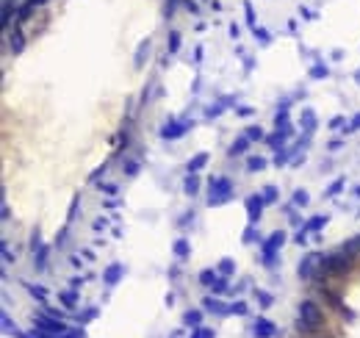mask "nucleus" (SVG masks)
Instances as JSON below:
<instances>
[{
	"instance_id": "obj_39",
	"label": "nucleus",
	"mask_w": 360,
	"mask_h": 338,
	"mask_svg": "<svg viewBox=\"0 0 360 338\" xmlns=\"http://www.w3.org/2000/svg\"><path fill=\"white\" fill-rule=\"evenodd\" d=\"M78 205H81V194H72V203H69V211H67V224L75 222V216H78Z\"/></svg>"
},
{
	"instance_id": "obj_40",
	"label": "nucleus",
	"mask_w": 360,
	"mask_h": 338,
	"mask_svg": "<svg viewBox=\"0 0 360 338\" xmlns=\"http://www.w3.org/2000/svg\"><path fill=\"white\" fill-rule=\"evenodd\" d=\"M247 139H250V141H266V133H263V130L261 128H258V125H250V128H247Z\"/></svg>"
},
{
	"instance_id": "obj_56",
	"label": "nucleus",
	"mask_w": 360,
	"mask_h": 338,
	"mask_svg": "<svg viewBox=\"0 0 360 338\" xmlns=\"http://www.w3.org/2000/svg\"><path fill=\"white\" fill-rule=\"evenodd\" d=\"M330 128H333V130H338V128H344V117H335V120H333V122H330Z\"/></svg>"
},
{
	"instance_id": "obj_61",
	"label": "nucleus",
	"mask_w": 360,
	"mask_h": 338,
	"mask_svg": "<svg viewBox=\"0 0 360 338\" xmlns=\"http://www.w3.org/2000/svg\"><path fill=\"white\" fill-rule=\"evenodd\" d=\"M352 197H360V186H355V189H352Z\"/></svg>"
},
{
	"instance_id": "obj_4",
	"label": "nucleus",
	"mask_w": 360,
	"mask_h": 338,
	"mask_svg": "<svg viewBox=\"0 0 360 338\" xmlns=\"http://www.w3.org/2000/svg\"><path fill=\"white\" fill-rule=\"evenodd\" d=\"M288 241V236H286V230H274V233L269 236V239H263L261 241V264L266 266V269H274L277 264H280V247Z\"/></svg>"
},
{
	"instance_id": "obj_32",
	"label": "nucleus",
	"mask_w": 360,
	"mask_h": 338,
	"mask_svg": "<svg viewBox=\"0 0 360 338\" xmlns=\"http://www.w3.org/2000/svg\"><path fill=\"white\" fill-rule=\"evenodd\" d=\"M230 103H233V100L230 97H222V103H216V105H208V108H205V117H219L222 111L225 108H230Z\"/></svg>"
},
{
	"instance_id": "obj_45",
	"label": "nucleus",
	"mask_w": 360,
	"mask_h": 338,
	"mask_svg": "<svg viewBox=\"0 0 360 338\" xmlns=\"http://www.w3.org/2000/svg\"><path fill=\"white\" fill-rule=\"evenodd\" d=\"M105 172H108V164H103V167H97V169H94L92 175H89V183H97L100 177H105Z\"/></svg>"
},
{
	"instance_id": "obj_59",
	"label": "nucleus",
	"mask_w": 360,
	"mask_h": 338,
	"mask_svg": "<svg viewBox=\"0 0 360 338\" xmlns=\"http://www.w3.org/2000/svg\"><path fill=\"white\" fill-rule=\"evenodd\" d=\"M81 255H84V260H86V264H92V260H94V252H92V250H84Z\"/></svg>"
},
{
	"instance_id": "obj_15",
	"label": "nucleus",
	"mask_w": 360,
	"mask_h": 338,
	"mask_svg": "<svg viewBox=\"0 0 360 338\" xmlns=\"http://www.w3.org/2000/svg\"><path fill=\"white\" fill-rule=\"evenodd\" d=\"M50 250H53V244H42L36 252H33V269H36V272H45V269H47V260H50Z\"/></svg>"
},
{
	"instance_id": "obj_53",
	"label": "nucleus",
	"mask_w": 360,
	"mask_h": 338,
	"mask_svg": "<svg viewBox=\"0 0 360 338\" xmlns=\"http://www.w3.org/2000/svg\"><path fill=\"white\" fill-rule=\"evenodd\" d=\"M69 264H72L75 269H84V264H86V260H84V255H81V258H78V255H72V258H69Z\"/></svg>"
},
{
	"instance_id": "obj_50",
	"label": "nucleus",
	"mask_w": 360,
	"mask_h": 338,
	"mask_svg": "<svg viewBox=\"0 0 360 338\" xmlns=\"http://www.w3.org/2000/svg\"><path fill=\"white\" fill-rule=\"evenodd\" d=\"M119 203H122L119 197H105V200H103V208H108V211H111V208H116Z\"/></svg>"
},
{
	"instance_id": "obj_58",
	"label": "nucleus",
	"mask_w": 360,
	"mask_h": 338,
	"mask_svg": "<svg viewBox=\"0 0 360 338\" xmlns=\"http://www.w3.org/2000/svg\"><path fill=\"white\" fill-rule=\"evenodd\" d=\"M341 144H344V141H341V139H333V141H330V144H327V147H330V153H335V150H338V147H341Z\"/></svg>"
},
{
	"instance_id": "obj_57",
	"label": "nucleus",
	"mask_w": 360,
	"mask_h": 338,
	"mask_svg": "<svg viewBox=\"0 0 360 338\" xmlns=\"http://www.w3.org/2000/svg\"><path fill=\"white\" fill-rule=\"evenodd\" d=\"M169 275H172V280H180V266H178V264H175V266H172V269H169Z\"/></svg>"
},
{
	"instance_id": "obj_38",
	"label": "nucleus",
	"mask_w": 360,
	"mask_h": 338,
	"mask_svg": "<svg viewBox=\"0 0 360 338\" xmlns=\"http://www.w3.org/2000/svg\"><path fill=\"white\" fill-rule=\"evenodd\" d=\"M216 277H219V272H216V269H203V272H199V283L208 286V288L216 283Z\"/></svg>"
},
{
	"instance_id": "obj_18",
	"label": "nucleus",
	"mask_w": 360,
	"mask_h": 338,
	"mask_svg": "<svg viewBox=\"0 0 360 338\" xmlns=\"http://www.w3.org/2000/svg\"><path fill=\"white\" fill-rule=\"evenodd\" d=\"M250 144H252V141L247 139V136H238V139H235L233 144L227 147V156H230V158H238V156H244V153L250 150Z\"/></svg>"
},
{
	"instance_id": "obj_46",
	"label": "nucleus",
	"mask_w": 360,
	"mask_h": 338,
	"mask_svg": "<svg viewBox=\"0 0 360 338\" xmlns=\"http://www.w3.org/2000/svg\"><path fill=\"white\" fill-rule=\"evenodd\" d=\"M42 244H45V241H42V233H39V230H33V233H31V252H36Z\"/></svg>"
},
{
	"instance_id": "obj_24",
	"label": "nucleus",
	"mask_w": 360,
	"mask_h": 338,
	"mask_svg": "<svg viewBox=\"0 0 360 338\" xmlns=\"http://www.w3.org/2000/svg\"><path fill=\"white\" fill-rule=\"evenodd\" d=\"M139 169H141V161H139V158H122V175L136 177V175H139Z\"/></svg>"
},
{
	"instance_id": "obj_14",
	"label": "nucleus",
	"mask_w": 360,
	"mask_h": 338,
	"mask_svg": "<svg viewBox=\"0 0 360 338\" xmlns=\"http://www.w3.org/2000/svg\"><path fill=\"white\" fill-rule=\"evenodd\" d=\"M203 319H205V311H203V308H191V311L183 313V324H186L188 330L203 327Z\"/></svg>"
},
{
	"instance_id": "obj_35",
	"label": "nucleus",
	"mask_w": 360,
	"mask_h": 338,
	"mask_svg": "<svg viewBox=\"0 0 360 338\" xmlns=\"http://www.w3.org/2000/svg\"><path fill=\"white\" fill-rule=\"evenodd\" d=\"M241 241H244V244H255V241H258V244H261V233H258V230H255V224H252L250 222V228H247L244 230V236H241Z\"/></svg>"
},
{
	"instance_id": "obj_25",
	"label": "nucleus",
	"mask_w": 360,
	"mask_h": 338,
	"mask_svg": "<svg viewBox=\"0 0 360 338\" xmlns=\"http://www.w3.org/2000/svg\"><path fill=\"white\" fill-rule=\"evenodd\" d=\"M183 192H186L188 197H194V194L199 192V177L194 175V172H188V175H186V180H183Z\"/></svg>"
},
{
	"instance_id": "obj_28",
	"label": "nucleus",
	"mask_w": 360,
	"mask_h": 338,
	"mask_svg": "<svg viewBox=\"0 0 360 338\" xmlns=\"http://www.w3.org/2000/svg\"><path fill=\"white\" fill-rule=\"evenodd\" d=\"M308 203H310V194L305 192V189H297V192L291 194V205H294V208H305Z\"/></svg>"
},
{
	"instance_id": "obj_41",
	"label": "nucleus",
	"mask_w": 360,
	"mask_h": 338,
	"mask_svg": "<svg viewBox=\"0 0 360 338\" xmlns=\"http://www.w3.org/2000/svg\"><path fill=\"white\" fill-rule=\"evenodd\" d=\"M42 311L47 313V316H53V319H67V308H53V305H42Z\"/></svg>"
},
{
	"instance_id": "obj_21",
	"label": "nucleus",
	"mask_w": 360,
	"mask_h": 338,
	"mask_svg": "<svg viewBox=\"0 0 360 338\" xmlns=\"http://www.w3.org/2000/svg\"><path fill=\"white\" fill-rule=\"evenodd\" d=\"M172 252H175V258H178V260H186L188 255H191V244H188L186 239H175Z\"/></svg>"
},
{
	"instance_id": "obj_17",
	"label": "nucleus",
	"mask_w": 360,
	"mask_h": 338,
	"mask_svg": "<svg viewBox=\"0 0 360 338\" xmlns=\"http://www.w3.org/2000/svg\"><path fill=\"white\" fill-rule=\"evenodd\" d=\"M97 316H100V308H97V305H92V308H84V311H78L72 319L81 324V327H86V324H89V322H94Z\"/></svg>"
},
{
	"instance_id": "obj_51",
	"label": "nucleus",
	"mask_w": 360,
	"mask_h": 338,
	"mask_svg": "<svg viewBox=\"0 0 360 338\" xmlns=\"http://www.w3.org/2000/svg\"><path fill=\"white\" fill-rule=\"evenodd\" d=\"M288 222H291L294 228H302V224H305V222H302V216H299V213H294V211L288 213Z\"/></svg>"
},
{
	"instance_id": "obj_34",
	"label": "nucleus",
	"mask_w": 360,
	"mask_h": 338,
	"mask_svg": "<svg viewBox=\"0 0 360 338\" xmlns=\"http://www.w3.org/2000/svg\"><path fill=\"white\" fill-rule=\"evenodd\" d=\"M250 313V305L244 299H233L230 302V316H247Z\"/></svg>"
},
{
	"instance_id": "obj_60",
	"label": "nucleus",
	"mask_w": 360,
	"mask_h": 338,
	"mask_svg": "<svg viewBox=\"0 0 360 338\" xmlns=\"http://www.w3.org/2000/svg\"><path fill=\"white\" fill-rule=\"evenodd\" d=\"M310 338H333V335H327V333H316V335H310Z\"/></svg>"
},
{
	"instance_id": "obj_23",
	"label": "nucleus",
	"mask_w": 360,
	"mask_h": 338,
	"mask_svg": "<svg viewBox=\"0 0 360 338\" xmlns=\"http://www.w3.org/2000/svg\"><path fill=\"white\" fill-rule=\"evenodd\" d=\"M97 192L100 194H105V197H119V183H111V180H100L97 183Z\"/></svg>"
},
{
	"instance_id": "obj_27",
	"label": "nucleus",
	"mask_w": 360,
	"mask_h": 338,
	"mask_svg": "<svg viewBox=\"0 0 360 338\" xmlns=\"http://www.w3.org/2000/svg\"><path fill=\"white\" fill-rule=\"evenodd\" d=\"M286 139H288L286 133L274 130V133H269V136H266V144L271 147V150H283V147H286Z\"/></svg>"
},
{
	"instance_id": "obj_9",
	"label": "nucleus",
	"mask_w": 360,
	"mask_h": 338,
	"mask_svg": "<svg viewBox=\"0 0 360 338\" xmlns=\"http://www.w3.org/2000/svg\"><path fill=\"white\" fill-rule=\"evenodd\" d=\"M203 311L225 319V316H230V302H222L216 294H208V296H203Z\"/></svg>"
},
{
	"instance_id": "obj_16",
	"label": "nucleus",
	"mask_w": 360,
	"mask_h": 338,
	"mask_svg": "<svg viewBox=\"0 0 360 338\" xmlns=\"http://www.w3.org/2000/svg\"><path fill=\"white\" fill-rule=\"evenodd\" d=\"M22 288H25V291L31 294L39 305H47V299H50V291H47L45 286H36V283H22Z\"/></svg>"
},
{
	"instance_id": "obj_55",
	"label": "nucleus",
	"mask_w": 360,
	"mask_h": 338,
	"mask_svg": "<svg viewBox=\"0 0 360 338\" xmlns=\"http://www.w3.org/2000/svg\"><path fill=\"white\" fill-rule=\"evenodd\" d=\"M188 222H194V213H183L178 219V228H183V224H188Z\"/></svg>"
},
{
	"instance_id": "obj_13",
	"label": "nucleus",
	"mask_w": 360,
	"mask_h": 338,
	"mask_svg": "<svg viewBox=\"0 0 360 338\" xmlns=\"http://www.w3.org/2000/svg\"><path fill=\"white\" fill-rule=\"evenodd\" d=\"M58 302H61L67 311H78V302H81L78 288H64V291H58Z\"/></svg>"
},
{
	"instance_id": "obj_19",
	"label": "nucleus",
	"mask_w": 360,
	"mask_h": 338,
	"mask_svg": "<svg viewBox=\"0 0 360 338\" xmlns=\"http://www.w3.org/2000/svg\"><path fill=\"white\" fill-rule=\"evenodd\" d=\"M327 222H330V216H327V213H318V216H310L308 222L302 224V230H305V233H318V230H322Z\"/></svg>"
},
{
	"instance_id": "obj_11",
	"label": "nucleus",
	"mask_w": 360,
	"mask_h": 338,
	"mask_svg": "<svg viewBox=\"0 0 360 338\" xmlns=\"http://www.w3.org/2000/svg\"><path fill=\"white\" fill-rule=\"evenodd\" d=\"M277 333H280L277 324L269 322L266 316H258L255 324H252V335H255V338H277Z\"/></svg>"
},
{
	"instance_id": "obj_20",
	"label": "nucleus",
	"mask_w": 360,
	"mask_h": 338,
	"mask_svg": "<svg viewBox=\"0 0 360 338\" xmlns=\"http://www.w3.org/2000/svg\"><path fill=\"white\" fill-rule=\"evenodd\" d=\"M208 161H211V156H208V153H197L194 158H188L186 172H194V175H197L199 169H205V164H208Z\"/></svg>"
},
{
	"instance_id": "obj_52",
	"label": "nucleus",
	"mask_w": 360,
	"mask_h": 338,
	"mask_svg": "<svg viewBox=\"0 0 360 338\" xmlns=\"http://www.w3.org/2000/svg\"><path fill=\"white\" fill-rule=\"evenodd\" d=\"M247 286H250V283H247V280H241V283H235V286H230V294H241V291H244V288Z\"/></svg>"
},
{
	"instance_id": "obj_1",
	"label": "nucleus",
	"mask_w": 360,
	"mask_h": 338,
	"mask_svg": "<svg viewBox=\"0 0 360 338\" xmlns=\"http://www.w3.org/2000/svg\"><path fill=\"white\" fill-rule=\"evenodd\" d=\"M352 264H355V255L346 252L344 247L333 252H324L318 258V272H316V283H330V280H341V277L349 275Z\"/></svg>"
},
{
	"instance_id": "obj_26",
	"label": "nucleus",
	"mask_w": 360,
	"mask_h": 338,
	"mask_svg": "<svg viewBox=\"0 0 360 338\" xmlns=\"http://www.w3.org/2000/svg\"><path fill=\"white\" fill-rule=\"evenodd\" d=\"M216 272H219L222 277H233L235 275V260L233 258H222L219 264H216Z\"/></svg>"
},
{
	"instance_id": "obj_10",
	"label": "nucleus",
	"mask_w": 360,
	"mask_h": 338,
	"mask_svg": "<svg viewBox=\"0 0 360 338\" xmlns=\"http://www.w3.org/2000/svg\"><path fill=\"white\" fill-rule=\"evenodd\" d=\"M194 128V122H178V120H169L167 125L161 128V139H180V136H186L188 130Z\"/></svg>"
},
{
	"instance_id": "obj_2",
	"label": "nucleus",
	"mask_w": 360,
	"mask_h": 338,
	"mask_svg": "<svg viewBox=\"0 0 360 338\" xmlns=\"http://www.w3.org/2000/svg\"><path fill=\"white\" fill-rule=\"evenodd\" d=\"M327 327V313L318 308L316 299H302L299 302V319H297V330L302 333L305 338L316 335V333H324Z\"/></svg>"
},
{
	"instance_id": "obj_36",
	"label": "nucleus",
	"mask_w": 360,
	"mask_h": 338,
	"mask_svg": "<svg viewBox=\"0 0 360 338\" xmlns=\"http://www.w3.org/2000/svg\"><path fill=\"white\" fill-rule=\"evenodd\" d=\"M255 299H258V305L266 311V308H271L274 305V296H271L269 291H263V288H255Z\"/></svg>"
},
{
	"instance_id": "obj_3",
	"label": "nucleus",
	"mask_w": 360,
	"mask_h": 338,
	"mask_svg": "<svg viewBox=\"0 0 360 338\" xmlns=\"http://www.w3.org/2000/svg\"><path fill=\"white\" fill-rule=\"evenodd\" d=\"M235 197V186L227 175H214L208 180V205L216 208V205H225Z\"/></svg>"
},
{
	"instance_id": "obj_49",
	"label": "nucleus",
	"mask_w": 360,
	"mask_h": 338,
	"mask_svg": "<svg viewBox=\"0 0 360 338\" xmlns=\"http://www.w3.org/2000/svg\"><path fill=\"white\" fill-rule=\"evenodd\" d=\"M294 244H299V247H305V244H308V233H305L302 228H299V233L294 236Z\"/></svg>"
},
{
	"instance_id": "obj_22",
	"label": "nucleus",
	"mask_w": 360,
	"mask_h": 338,
	"mask_svg": "<svg viewBox=\"0 0 360 338\" xmlns=\"http://www.w3.org/2000/svg\"><path fill=\"white\" fill-rule=\"evenodd\" d=\"M344 186H346V177H335L333 183H330L327 189H324V197L327 200H333V197H338L341 192H344Z\"/></svg>"
},
{
	"instance_id": "obj_29",
	"label": "nucleus",
	"mask_w": 360,
	"mask_h": 338,
	"mask_svg": "<svg viewBox=\"0 0 360 338\" xmlns=\"http://www.w3.org/2000/svg\"><path fill=\"white\" fill-rule=\"evenodd\" d=\"M261 194H263V200H266V205L280 203V189H277V186H263Z\"/></svg>"
},
{
	"instance_id": "obj_42",
	"label": "nucleus",
	"mask_w": 360,
	"mask_h": 338,
	"mask_svg": "<svg viewBox=\"0 0 360 338\" xmlns=\"http://www.w3.org/2000/svg\"><path fill=\"white\" fill-rule=\"evenodd\" d=\"M188 338H216V330H211V327H194Z\"/></svg>"
},
{
	"instance_id": "obj_47",
	"label": "nucleus",
	"mask_w": 360,
	"mask_h": 338,
	"mask_svg": "<svg viewBox=\"0 0 360 338\" xmlns=\"http://www.w3.org/2000/svg\"><path fill=\"white\" fill-rule=\"evenodd\" d=\"M11 338H45V335L39 333V330H31V333H22V330H14V333H11Z\"/></svg>"
},
{
	"instance_id": "obj_37",
	"label": "nucleus",
	"mask_w": 360,
	"mask_h": 338,
	"mask_svg": "<svg viewBox=\"0 0 360 338\" xmlns=\"http://www.w3.org/2000/svg\"><path fill=\"white\" fill-rule=\"evenodd\" d=\"M67 244H69V224H64V228L58 230V236H56V241H53V247H56V250H64Z\"/></svg>"
},
{
	"instance_id": "obj_31",
	"label": "nucleus",
	"mask_w": 360,
	"mask_h": 338,
	"mask_svg": "<svg viewBox=\"0 0 360 338\" xmlns=\"http://www.w3.org/2000/svg\"><path fill=\"white\" fill-rule=\"evenodd\" d=\"M230 277H216V283H214V286H211V294H216V296H222V294H230Z\"/></svg>"
},
{
	"instance_id": "obj_8",
	"label": "nucleus",
	"mask_w": 360,
	"mask_h": 338,
	"mask_svg": "<svg viewBox=\"0 0 360 338\" xmlns=\"http://www.w3.org/2000/svg\"><path fill=\"white\" fill-rule=\"evenodd\" d=\"M244 208H247L250 222L258 224V222H261V216H263V208H266V200H263V194H250V197L244 200Z\"/></svg>"
},
{
	"instance_id": "obj_33",
	"label": "nucleus",
	"mask_w": 360,
	"mask_h": 338,
	"mask_svg": "<svg viewBox=\"0 0 360 338\" xmlns=\"http://www.w3.org/2000/svg\"><path fill=\"white\" fill-rule=\"evenodd\" d=\"M263 169H266V158H261V156L247 158V172H263Z\"/></svg>"
},
{
	"instance_id": "obj_54",
	"label": "nucleus",
	"mask_w": 360,
	"mask_h": 338,
	"mask_svg": "<svg viewBox=\"0 0 360 338\" xmlns=\"http://www.w3.org/2000/svg\"><path fill=\"white\" fill-rule=\"evenodd\" d=\"M0 216H3V222L11 219V211H9V203H6V200H3V208H0Z\"/></svg>"
},
{
	"instance_id": "obj_48",
	"label": "nucleus",
	"mask_w": 360,
	"mask_h": 338,
	"mask_svg": "<svg viewBox=\"0 0 360 338\" xmlns=\"http://www.w3.org/2000/svg\"><path fill=\"white\" fill-rule=\"evenodd\" d=\"M355 130H360V114H355V117H352V122L344 128V133H355Z\"/></svg>"
},
{
	"instance_id": "obj_43",
	"label": "nucleus",
	"mask_w": 360,
	"mask_h": 338,
	"mask_svg": "<svg viewBox=\"0 0 360 338\" xmlns=\"http://www.w3.org/2000/svg\"><path fill=\"white\" fill-rule=\"evenodd\" d=\"M105 228H108V216H103V213H100V216L92 219V230H94V233H103Z\"/></svg>"
},
{
	"instance_id": "obj_6",
	"label": "nucleus",
	"mask_w": 360,
	"mask_h": 338,
	"mask_svg": "<svg viewBox=\"0 0 360 338\" xmlns=\"http://www.w3.org/2000/svg\"><path fill=\"white\" fill-rule=\"evenodd\" d=\"M318 294H322V296H324V302H327V305L333 308V311H338L344 319H357V313L352 311L349 305H346L344 296H341L338 291H333V288H330V283H318Z\"/></svg>"
},
{
	"instance_id": "obj_30",
	"label": "nucleus",
	"mask_w": 360,
	"mask_h": 338,
	"mask_svg": "<svg viewBox=\"0 0 360 338\" xmlns=\"http://www.w3.org/2000/svg\"><path fill=\"white\" fill-rule=\"evenodd\" d=\"M302 128H305V133H308V136L316 130V114H313L310 108H305V111H302Z\"/></svg>"
},
{
	"instance_id": "obj_44",
	"label": "nucleus",
	"mask_w": 360,
	"mask_h": 338,
	"mask_svg": "<svg viewBox=\"0 0 360 338\" xmlns=\"http://www.w3.org/2000/svg\"><path fill=\"white\" fill-rule=\"evenodd\" d=\"M17 260V255L11 252V247H9V241H3V266H9V264H14Z\"/></svg>"
},
{
	"instance_id": "obj_7",
	"label": "nucleus",
	"mask_w": 360,
	"mask_h": 338,
	"mask_svg": "<svg viewBox=\"0 0 360 338\" xmlns=\"http://www.w3.org/2000/svg\"><path fill=\"white\" fill-rule=\"evenodd\" d=\"M318 258H322V252H308V255H302V260H299V266H297V275H299V280H305V283L316 280V272H318Z\"/></svg>"
},
{
	"instance_id": "obj_12",
	"label": "nucleus",
	"mask_w": 360,
	"mask_h": 338,
	"mask_svg": "<svg viewBox=\"0 0 360 338\" xmlns=\"http://www.w3.org/2000/svg\"><path fill=\"white\" fill-rule=\"evenodd\" d=\"M122 277H125V266H122V264H111L108 269L103 272V283H105L108 288H114L116 283L122 280Z\"/></svg>"
},
{
	"instance_id": "obj_5",
	"label": "nucleus",
	"mask_w": 360,
	"mask_h": 338,
	"mask_svg": "<svg viewBox=\"0 0 360 338\" xmlns=\"http://www.w3.org/2000/svg\"><path fill=\"white\" fill-rule=\"evenodd\" d=\"M33 330H39L45 338H50V335H64V333L69 330V324H64V319L47 316L42 308H39V311L33 313Z\"/></svg>"
}]
</instances>
